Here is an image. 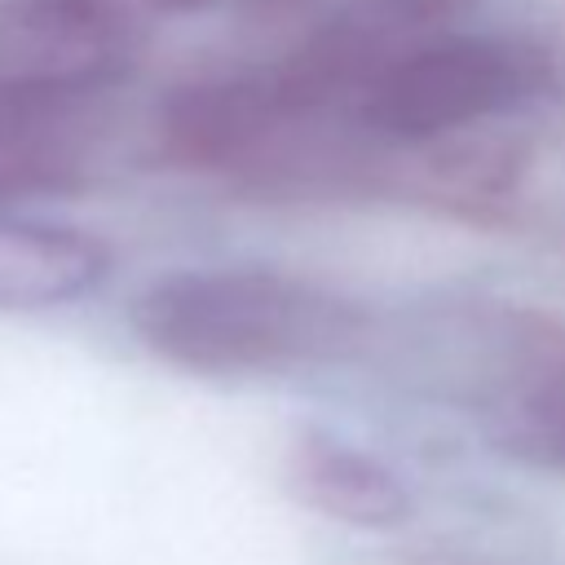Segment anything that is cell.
Returning a JSON list of instances; mask_svg holds the SVG:
<instances>
[{"label": "cell", "mask_w": 565, "mask_h": 565, "mask_svg": "<svg viewBox=\"0 0 565 565\" xmlns=\"http://www.w3.org/2000/svg\"><path fill=\"white\" fill-rule=\"evenodd\" d=\"M128 327L141 349L199 380H260L344 362L366 340V309L335 287L252 269H172L150 278Z\"/></svg>", "instance_id": "obj_1"}, {"label": "cell", "mask_w": 565, "mask_h": 565, "mask_svg": "<svg viewBox=\"0 0 565 565\" xmlns=\"http://www.w3.org/2000/svg\"><path fill=\"white\" fill-rule=\"evenodd\" d=\"M556 75V57L539 40L441 31L362 93L353 124L380 150H419L503 124L543 102Z\"/></svg>", "instance_id": "obj_2"}, {"label": "cell", "mask_w": 565, "mask_h": 565, "mask_svg": "<svg viewBox=\"0 0 565 565\" xmlns=\"http://www.w3.org/2000/svg\"><path fill=\"white\" fill-rule=\"evenodd\" d=\"M141 57V26L119 0H13L0 9V93L93 106Z\"/></svg>", "instance_id": "obj_3"}, {"label": "cell", "mask_w": 565, "mask_h": 565, "mask_svg": "<svg viewBox=\"0 0 565 565\" xmlns=\"http://www.w3.org/2000/svg\"><path fill=\"white\" fill-rule=\"evenodd\" d=\"M534 168V141L494 124L437 146L388 150L380 194L463 225H516L530 212Z\"/></svg>", "instance_id": "obj_4"}, {"label": "cell", "mask_w": 565, "mask_h": 565, "mask_svg": "<svg viewBox=\"0 0 565 565\" xmlns=\"http://www.w3.org/2000/svg\"><path fill=\"white\" fill-rule=\"evenodd\" d=\"M110 274L106 238L0 207V313H44L93 296Z\"/></svg>", "instance_id": "obj_5"}, {"label": "cell", "mask_w": 565, "mask_h": 565, "mask_svg": "<svg viewBox=\"0 0 565 565\" xmlns=\"http://www.w3.org/2000/svg\"><path fill=\"white\" fill-rule=\"evenodd\" d=\"M282 477L305 508L353 530H397L415 512V494L380 455L322 428L291 437Z\"/></svg>", "instance_id": "obj_6"}, {"label": "cell", "mask_w": 565, "mask_h": 565, "mask_svg": "<svg viewBox=\"0 0 565 565\" xmlns=\"http://www.w3.org/2000/svg\"><path fill=\"white\" fill-rule=\"evenodd\" d=\"M88 159V106H49L0 93V207L84 185Z\"/></svg>", "instance_id": "obj_7"}, {"label": "cell", "mask_w": 565, "mask_h": 565, "mask_svg": "<svg viewBox=\"0 0 565 565\" xmlns=\"http://www.w3.org/2000/svg\"><path fill=\"white\" fill-rule=\"evenodd\" d=\"M494 441L521 463L565 472V371L521 388L499 411Z\"/></svg>", "instance_id": "obj_8"}, {"label": "cell", "mask_w": 565, "mask_h": 565, "mask_svg": "<svg viewBox=\"0 0 565 565\" xmlns=\"http://www.w3.org/2000/svg\"><path fill=\"white\" fill-rule=\"evenodd\" d=\"M141 4L159 9V13L190 18V13H212V9H230V4H243V9H256V13H287V9H300L309 0H141Z\"/></svg>", "instance_id": "obj_9"}]
</instances>
